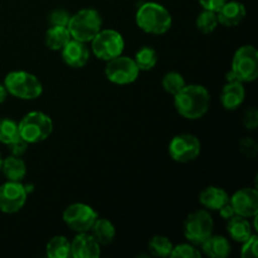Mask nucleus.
Here are the masks:
<instances>
[{
	"label": "nucleus",
	"mask_w": 258,
	"mask_h": 258,
	"mask_svg": "<svg viewBox=\"0 0 258 258\" xmlns=\"http://www.w3.org/2000/svg\"><path fill=\"white\" fill-rule=\"evenodd\" d=\"M134 60L140 71H150L158 63V53L154 48L143 47L136 52Z\"/></svg>",
	"instance_id": "25"
},
{
	"label": "nucleus",
	"mask_w": 258,
	"mask_h": 258,
	"mask_svg": "<svg viewBox=\"0 0 258 258\" xmlns=\"http://www.w3.org/2000/svg\"><path fill=\"white\" fill-rule=\"evenodd\" d=\"M27 202V189L20 181H7L0 185V211L13 214L19 212Z\"/></svg>",
	"instance_id": "12"
},
{
	"label": "nucleus",
	"mask_w": 258,
	"mask_h": 258,
	"mask_svg": "<svg viewBox=\"0 0 258 258\" xmlns=\"http://www.w3.org/2000/svg\"><path fill=\"white\" fill-rule=\"evenodd\" d=\"M229 203L237 216L252 218L258 213V191L253 188H243L229 197Z\"/></svg>",
	"instance_id": "13"
},
{
	"label": "nucleus",
	"mask_w": 258,
	"mask_h": 258,
	"mask_svg": "<svg viewBox=\"0 0 258 258\" xmlns=\"http://www.w3.org/2000/svg\"><path fill=\"white\" fill-rule=\"evenodd\" d=\"M60 50L64 63L72 68H82L90 59V50L80 40L71 39Z\"/></svg>",
	"instance_id": "15"
},
{
	"label": "nucleus",
	"mask_w": 258,
	"mask_h": 258,
	"mask_svg": "<svg viewBox=\"0 0 258 258\" xmlns=\"http://www.w3.org/2000/svg\"><path fill=\"white\" fill-rule=\"evenodd\" d=\"M97 218V212L85 203H73L63 212V222L77 233L90 231Z\"/></svg>",
	"instance_id": "10"
},
{
	"label": "nucleus",
	"mask_w": 258,
	"mask_h": 258,
	"mask_svg": "<svg viewBox=\"0 0 258 258\" xmlns=\"http://www.w3.org/2000/svg\"><path fill=\"white\" fill-rule=\"evenodd\" d=\"M91 43L93 54L106 62L122 54L125 48L123 37L113 29H101Z\"/></svg>",
	"instance_id": "7"
},
{
	"label": "nucleus",
	"mask_w": 258,
	"mask_h": 258,
	"mask_svg": "<svg viewBox=\"0 0 258 258\" xmlns=\"http://www.w3.org/2000/svg\"><path fill=\"white\" fill-rule=\"evenodd\" d=\"M214 222L211 213L206 209L194 211L184 222V236L194 244H202L213 234Z\"/></svg>",
	"instance_id": "8"
},
{
	"label": "nucleus",
	"mask_w": 258,
	"mask_h": 258,
	"mask_svg": "<svg viewBox=\"0 0 258 258\" xmlns=\"http://www.w3.org/2000/svg\"><path fill=\"white\" fill-rule=\"evenodd\" d=\"M227 232H228V234L233 241L243 243L252 236V227L251 223L244 217L236 214L231 219H228Z\"/></svg>",
	"instance_id": "20"
},
{
	"label": "nucleus",
	"mask_w": 258,
	"mask_h": 258,
	"mask_svg": "<svg viewBox=\"0 0 258 258\" xmlns=\"http://www.w3.org/2000/svg\"><path fill=\"white\" fill-rule=\"evenodd\" d=\"M101 256L100 243L88 234V232L78 233L71 242V257L73 258H98Z\"/></svg>",
	"instance_id": "14"
},
{
	"label": "nucleus",
	"mask_w": 258,
	"mask_h": 258,
	"mask_svg": "<svg viewBox=\"0 0 258 258\" xmlns=\"http://www.w3.org/2000/svg\"><path fill=\"white\" fill-rule=\"evenodd\" d=\"M18 138H19L18 123L12 118H0V143L8 145Z\"/></svg>",
	"instance_id": "27"
},
{
	"label": "nucleus",
	"mask_w": 258,
	"mask_h": 258,
	"mask_svg": "<svg viewBox=\"0 0 258 258\" xmlns=\"http://www.w3.org/2000/svg\"><path fill=\"white\" fill-rule=\"evenodd\" d=\"M227 0H199V4L203 7L204 10H211V12L217 13Z\"/></svg>",
	"instance_id": "36"
},
{
	"label": "nucleus",
	"mask_w": 258,
	"mask_h": 258,
	"mask_svg": "<svg viewBox=\"0 0 258 258\" xmlns=\"http://www.w3.org/2000/svg\"><path fill=\"white\" fill-rule=\"evenodd\" d=\"M90 231L93 238L100 243V246L101 244H102V246L111 244L116 236L115 226H113L108 219H105V218L96 219L95 223H93V226L91 227Z\"/></svg>",
	"instance_id": "21"
},
{
	"label": "nucleus",
	"mask_w": 258,
	"mask_h": 258,
	"mask_svg": "<svg viewBox=\"0 0 258 258\" xmlns=\"http://www.w3.org/2000/svg\"><path fill=\"white\" fill-rule=\"evenodd\" d=\"M218 18H217V13L211 12V10H203L201 14L197 18L196 25L198 30H201L204 34H209V33L214 32L216 28L218 27Z\"/></svg>",
	"instance_id": "28"
},
{
	"label": "nucleus",
	"mask_w": 258,
	"mask_h": 258,
	"mask_svg": "<svg viewBox=\"0 0 258 258\" xmlns=\"http://www.w3.org/2000/svg\"><path fill=\"white\" fill-rule=\"evenodd\" d=\"M170 257L173 258H201L202 252L196 246L188 243H181L173 247Z\"/></svg>",
	"instance_id": "30"
},
{
	"label": "nucleus",
	"mask_w": 258,
	"mask_h": 258,
	"mask_svg": "<svg viewBox=\"0 0 258 258\" xmlns=\"http://www.w3.org/2000/svg\"><path fill=\"white\" fill-rule=\"evenodd\" d=\"M202 150L201 141L191 134H180L171 139L169 154L176 163H189L196 160Z\"/></svg>",
	"instance_id": "11"
},
{
	"label": "nucleus",
	"mask_w": 258,
	"mask_h": 258,
	"mask_svg": "<svg viewBox=\"0 0 258 258\" xmlns=\"http://www.w3.org/2000/svg\"><path fill=\"white\" fill-rule=\"evenodd\" d=\"M102 27V18L95 9H82L75 15H71L68 22V30L72 39L88 43L96 37Z\"/></svg>",
	"instance_id": "3"
},
{
	"label": "nucleus",
	"mask_w": 258,
	"mask_h": 258,
	"mask_svg": "<svg viewBox=\"0 0 258 258\" xmlns=\"http://www.w3.org/2000/svg\"><path fill=\"white\" fill-rule=\"evenodd\" d=\"M47 256L49 258L71 257V242L63 236H55L47 243Z\"/></svg>",
	"instance_id": "24"
},
{
	"label": "nucleus",
	"mask_w": 258,
	"mask_h": 258,
	"mask_svg": "<svg viewBox=\"0 0 258 258\" xmlns=\"http://www.w3.org/2000/svg\"><path fill=\"white\" fill-rule=\"evenodd\" d=\"M4 86L8 93L20 100H35L43 93V86L37 76L25 71L8 73Z\"/></svg>",
	"instance_id": "4"
},
{
	"label": "nucleus",
	"mask_w": 258,
	"mask_h": 258,
	"mask_svg": "<svg viewBox=\"0 0 258 258\" xmlns=\"http://www.w3.org/2000/svg\"><path fill=\"white\" fill-rule=\"evenodd\" d=\"M2 171L8 180L22 181L27 174V165L20 156L10 155L7 159H3Z\"/></svg>",
	"instance_id": "22"
},
{
	"label": "nucleus",
	"mask_w": 258,
	"mask_h": 258,
	"mask_svg": "<svg viewBox=\"0 0 258 258\" xmlns=\"http://www.w3.org/2000/svg\"><path fill=\"white\" fill-rule=\"evenodd\" d=\"M199 202L204 208L209 211H219L222 207L229 203V196L223 188L207 186L199 196Z\"/></svg>",
	"instance_id": "18"
},
{
	"label": "nucleus",
	"mask_w": 258,
	"mask_h": 258,
	"mask_svg": "<svg viewBox=\"0 0 258 258\" xmlns=\"http://www.w3.org/2000/svg\"><path fill=\"white\" fill-rule=\"evenodd\" d=\"M246 97L243 83L241 81H227L221 93V102L226 110H237L243 103Z\"/></svg>",
	"instance_id": "17"
},
{
	"label": "nucleus",
	"mask_w": 258,
	"mask_h": 258,
	"mask_svg": "<svg viewBox=\"0 0 258 258\" xmlns=\"http://www.w3.org/2000/svg\"><path fill=\"white\" fill-rule=\"evenodd\" d=\"M28 146H29V144H28L24 139L20 138V136L18 139H15L14 141H12L10 144H8L9 151L12 153V155L14 156L24 155L25 151L28 150Z\"/></svg>",
	"instance_id": "35"
},
{
	"label": "nucleus",
	"mask_w": 258,
	"mask_h": 258,
	"mask_svg": "<svg viewBox=\"0 0 258 258\" xmlns=\"http://www.w3.org/2000/svg\"><path fill=\"white\" fill-rule=\"evenodd\" d=\"M246 7L241 2H228L227 0L223 7L217 12L219 24L224 27H236L246 18Z\"/></svg>",
	"instance_id": "16"
},
{
	"label": "nucleus",
	"mask_w": 258,
	"mask_h": 258,
	"mask_svg": "<svg viewBox=\"0 0 258 258\" xmlns=\"http://www.w3.org/2000/svg\"><path fill=\"white\" fill-rule=\"evenodd\" d=\"M239 150L243 155H246L247 158H254L258 151L257 143L252 139L244 138L239 141Z\"/></svg>",
	"instance_id": "33"
},
{
	"label": "nucleus",
	"mask_w": 258,
	"mask_h": 258,
	"mask_svg": "<svg viewBox=\"0 0 258 258\" xmlns=\"http://www.w3.org/2000/svg\"><path fill=\"white\" fill-rule=\"evenodd\" d=\"M136 24L149 34H164L171 28L173 18L165 7L148 2L140 5L136 12Z\"/></svg>",
	"instance_id": "2"
},
{
	"label": "nucleus",
	"mask_w": 258,
	"mask_h": 258,
	"mask_svg": "<svg viewBox=\"0 0 258 258\" xmlns=\"http://www.w3.org/2000/svg\"><path fill=\"white\" fill-rule=\"evenodd\" d=\"M70 13L64 9H54L49 14V23L52 27H67L70 22Z\"/></svg>",
	"instance_id": "31"
},
{
	"label": "nucleus",
	"mask_w": 258,
	"mask_h": 258,
	"mask_svg": "<svg viewBox=\"0 0 258 258\" xmlns=\"http://www.w3.org/2000/svg\"><path fill=\"white\" fill-rule=\"evenodd\" d=\"M232 73L242 83L253 82L258 77V50L253 45H242L232 60Z\"/></svg>",
	"instance_id": "6"
},
{
	"label": "nucleus",
	"mask_w": 258,
	"mask_h": 258,
	"mask_svg": "<svg viewBox=\"0 0 258 258\" xmlns=\"http://www.w3.org/2000/svg\"><path fill=\"white\" fill-rule=\"evenodd\" d=\"M211 95L202 85H185L174 95V106L176 111L188 120H198L209 110Z\"/></svg>",
	"instance_id": "1"
},
{
	"label": "nucleus",
	"mask_w": 258,
	"mask_h": 258,
	"mask_svg": "<svg viewBox=\"0 0 258 258\" xmlns=\"http://www.w3.org/2000/svg\"><path fill=\"white\" fill-rule=\"evenodd\" d=\"M140 70L135 60L126 55H118L113 59L107 60L105 75L110 82L115 85H130L139 77Z\"/></svg>",
	"instance_id": "9"
},
{
	"label": "nucleus",
	"mask_w": 258,
	"mask_h": 258,
	"mask_svg": "<svg viewBox=\"0 0 258 258\" xmlns=\"http://www.w3.org/2000/svg\"><path fill=\"white\" fill-rule=\"evenodd\" d=\"M18 128L19 136L28 144H37L49 138L53 131V122L47 113L33 111L20 120Z\"/></svg>",
	"instance_id": "5"
},
{
	"label": "nucleus",
	"mask_w": 258,
	"mask_h": 258,
	"mask_svg": "<svg viewBox=\"0 0 258 258\" xmlns=\"http://www.w3.org/2000/svg\"><path fill=\"white\" fill-rule=\"evenodd\" d=\"M201 246L202 252L211 258H226L231 253V243L223 236L212 234Z\"/></svg>",
	"instance_id": "19"
},
{
	"label": "nucleus",
	"mask_w": 258,
	"mask_h": 258,
	"mask_svg": "<svg viewBox=\"0 0 258 258\" xmlns=\"http://www.w3.org/2000/svg\"><path fill=\"white\" fill-rule=\"evenodd\" d=\"M257 247H258V237L256 234H252L246 242H243L242 247V257L243 258H257Z\"/></svg>",
	"instance_id": "32"
},
{
	"label": "nucleus",
	"mask_w": 258,
	"mask_h": 258,
	"mask_svg": "<svg viewBox=\"0 0 258 258\" xmlns=\"http://www.w3.org/2000/svg\"><path fill=\"white\" fill-rule=\"evenodd\" d=\"M71 39L67 27H50L45 33V44L52 50H60Z\"/></svg>",
	"instance_id": "23"
},
{
	"label": "nucleus",
	"mask_w": 258,
	"mask_h": 258,
	"mask_svg": "<svg viewBox=\"0 0 258 258\" xmlns=\"http://www.w3.org/2000/svg\"><path fill=\"white\" fill-rule=\"evenodd\" d=\"M2 165H3V158H2V154H0V171H2Z\"/></svg>",
	"instance_id": "39"
},
{
	"label": "nucleus",
	"mask_w": 258,
	"mask_h": 258,
	"mask_svg": "<svg viewBox=\"0 0 258 258\" xmlns=\"http://www.w3.org/2000/svg\"><path fill=\"white\" fill-rule=\"evenodd\" d=\"M218 212H219V214H221L222 218L227 219V221H228V219H231L232 217L236 216V212H234L233 207L231 206V203H227L226 206L222 207Z\"/></svg>",
	"instance_id": "37"
},
{
	"label": "nucleus",
	"mask_w": 258,
	"mask_h": 258,
	"mask_svg": "<svg viewBox=\"0 0 258 258\" xmlns=\"http://www.w3.org/2000/svg\"><path fill=\"white\" fill-rule=\"evenodd\" d=\"M243 125L247 130H256L258 126V111L256 107L246 110L243 115Z\"/></svg>",
	"instance_id": "34"
},
{
	"label": "nucleus",
	"mask_w": 258,
	"mask_h": 258,
	"mask_svg": "<svg viewBox=\"0 0 258 258\" xmlns=\"http://www.w3.org/2000/svg\"><path fill=\"white\" fill-rule=\"evenodd\" d=\"M173 243L165 236H154L149 241V251L155 257H170Z\"/></svg>",
	"instance_id": "26"
},
{
	"label": "nucleus",
	"mask_w": 258,
	"mask_h": 258,
	"mask_svg": "<svg viewBox=\"0 0 258 258\" xmlns=\"http://www.w3.org/2000/svg\"><path fill=\"white\" fill-rule=\"evenodd\" d=\"M163 88L170 95H176L186 85L183 76L178 72H169L163 77Z\"/></svg>",
	"instance_id": "29"
},
{
	"label": "nucleus",
	"mask_w": 258,
	"mask_h": 258,
	"mask_svg": "<svg viewBox=\"0 0 258 258\" xmlns=\"http://www.w3.org/2000/svg\"><path fill=\"white\" fill-rule=\"evenodd\" d=\"M7 96H8L7 88H5L4 85H0V103H3L5 100H7Z\"/></svg>",
	"instance_id": "38"
}]
</instances>
